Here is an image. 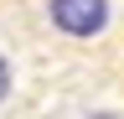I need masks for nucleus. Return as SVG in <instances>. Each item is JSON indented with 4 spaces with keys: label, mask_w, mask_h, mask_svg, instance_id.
I'll return each mask as SVG.
<instances>
[{
    "label": "nucleus",
    "mask_w": 124,
    "mask_h": 119,
    "mask_svg": "<svg viewBox=\"0 0 124 119\" xmlns=\"http://www.w3.org/2000/svg\"><path fill=\"white\" fill-rule=\"evenodd\" d=\"M108 21V0H52V26L67 36H98Z\"/></svg>",
    "instance_id": "f257e3e1"
},
{
    "label": "nucleus",
    "mask_w": 124,
    "mask_h": 119,
    "mask_svg": "<svg viewBox=\"0 0 124 119\" xmlns=\"http://www.w3.org/2000/svg\"><path fill=\"white\" fill-rule=\"evenodd\" d=\"M5 88H10V67H5V57H0V98H5Z\"/></svg>",
    "instance_id": "f03ea898"
},
{
    "label": "nucleus",
    "mask_w": 124,
    "mask_h": 119,
    "mask_svg": "<svg viewBox=\"0 0 124 119\" xmlns=\"http://www.w3.org/2000/svg\"><path fill=\"white\" fill-rule=\"evenodd\" d=\"M93 119H119V114H93Z\"/></svg>",
    "instance_id": "7ed1b4c3"
}]
</instances>
